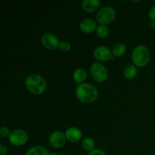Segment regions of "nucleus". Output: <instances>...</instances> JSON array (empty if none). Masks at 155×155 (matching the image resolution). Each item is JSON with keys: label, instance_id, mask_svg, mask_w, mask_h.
Returning <instances> with one entry per match:
<instances>
[{"label": "nucleus", "instance_id": "nucleus-10", "mask_svg": "<svg viewBox=\"0 0 155 155\" xmlns=\"http://www.w3.org/2000/svg\"><path fill=\"white\" fill-rule=\"evenodd\" d=\"M64 134L67 140L69 141L70 142H73V143L78 142L83 138V133L81 130L75 127H71L67 129Z\"/></svg>", "mask_w": 155, "mask_h": 155}, {"label": "nucleus", "instance_id": "nucleus-20", "mask_svg": "<svg viewBox=\"0 0 155 155\" xmlns=\"http://www.w3.org/2000/svg\"><path fill=\"white\" fill-rule=\"evenodd\" d=\"M10 134H11V132L7 127H5V126L1 127V128H0V136H1L2 137V138L9 137Z\"/></svg>", "mask_w": 155, "mask_h": 155}, {"label": "nucleus", "instance_id": "nucleus-5", "mask_svg": "<svg viewBox=\"0 0 155 155\" xmlns=\"http://www.w3.org/2000/svg\"><path fill=\"white\" fill-rule=\"evenodd\" d=\"M91 76L98 83H102L108 78V71L101 62H94L90 67Z\"/></svg>", "mask_w": 155, "mask_h": 155}, {"label": "nucleus", "instance_id": "nucleus-11", "mask_svg": "<svg viewBox=\"0 0 155 155\" xmlns=\"http://www.w3.org/2000/svg\"><path fill=\"white\" fill-rule=\"evenodd\" d=\"M97 21L91 18H84L80 24V28L83 33H90L95 31L97 29Z\"/></svg>", "mask_w": 155, "mask_h": 155}, {"label": "nucleus", "instance_id": "nucleus-4", "mask_svg": "<svg viewBox=\"0 0 155 155\" xmlns=\"http://www.w3.org/2000/svg\"><path fill=\"white\" fill-rule=\"evenodd\" d=\"M95 17H96L97 22L99 23V24L107 25L113 22L114 20L115 19L116 10L112 6H103L101 8L98 9Z\"/></svg>", "mask_w": 155, "mask_h": 155}, {"label": "nucleus", "instance_id": "nucleus-15", "mask_svg": "<svg viewBox=\"0 0 155 155\" xmlns=\"http://www.w3.org/2000/svg\"><path fill=\"white\" fill-rule=\"evenodd\" d=\"M137 67L135 66L134 64H130L126 67L124 70V75L128 80H132L135 78L137 75Z\"/></svg>", "mask_w": 155, "mask_h": 155}, {"label": "nucleus", "instance_id": "nucleus-12", "mask_svg": "<svg viewBox=\"0 0 155 155\" xmlns=\"http://www.w3.org/2000/svg\"><path fill=\"white\" fill-rule=\"evenodd\" d=\"M101 5V2L99 0H83L81 3V7L85 12H94L98 10Z\"/></svg>", "mask_w": 155, "mask_h": 155}, {"label": "nucleus", "instance_id": "nucleus-24", "mask_svg": "<svg viewBox=\"0 0 155 155\" xmlns=\"http://www.w3.org/2000/svg\"><path fill=\"white\" fill-rule=\"evenodd\" d=\"M151 27H152V28H155V21H151Z\"/></svg>", "mask_w": 155, "mask_h": 155}, {"label": "nucleus", "instance_id": "nucleus-9", "mask_svg": "<svg viewBox=\"0 0 155 155\" xmlns=\"http://www.w3.org/2000/svg\"><path fill=\"white\" fill-rule=\"evenodd\" d=\"M93 55L97 61L104 62L110 60L113 54H112V50H110L107 46L99 45L94 49Z\"/></svg>", "mask_w": 155, "mask_h": 155}, {"label": "nucleus", "instance_id": "nucleus-8", "mask_svg": "<svg viewBox=\"0 0 155 155\" xmlns=\"http://www.w3.org/2000/svg\"><path fill=\"white\" fill-rule=\"evenodd\" d=\"M67 142L65 134L61 131H54L50 134L48 142L54 148H63Z\"/></svg>", "mask_w": 155, "mask_h": 155}, {"label": "nucleus", "instance_id": "nucleus-6", "mask_svg": "<svg viewBox=\"0 0 155 155\" xmlns=\"http://www.w3.org/2000/svg\"><path fill=\"white\" fill-rule=\"evenodd\" d=\"M10 144L15 147H20L25 145L28 141V134L23 130H15L11 132L8 137Z\"/></svg>", "mask_w": 155, "mask_h": 155}, {"label": "nucleus", "instance_id": "nucleus-2", "mask_svg": "<svg viewBox=\"0 0 155 155\" xmlns=\"http://www.w3.org/2000/svg\"><path fill=\"white\" fill-rule=\"evenodd\" d=\"M25 86L27 90L34 95H41L46 90L47 83L45 78L38 74H32L27 77Z\"/></svg>", "mask_w": 155, "mask_h": 155}, {"label": "nucleus", "instance_id": "nucleus-17", "mask_svg": "<svg viewBox=\"0 0 155 155\" xmlns=\"http://www.w3.org/2000/svg\"><path fill=\"white\" fill-rule=\"evenodd\" d=\"M82 146L83 149L86 151H92V150L95 149V142L93 139L90 137H86L83 139L82 141Z\"/></svg>", "mask_w": 155, "mask_h": 155}, {"label": "nucleus", "instance_id": "nucleus-1", "mask_svg": "<svg viewBox=\"0 0 155 155\" xmlns=\"http://www.w3.org/2000/svg\"><path fill=\"white\" fill-rule=\"evenodd\" d=\"M75 94L80 101L85 104H90L97 100L98 90L94 85L89 83H83L77 86Z\"/></svg>", "mask_w": 155, "mask_h": 155}, {"label": "nucleus", "instance_id": "nucleus-14", "mask_svg": "<svg viewBox=\"0 0 155 155\" xmlns=\"http://www.w3.org/2000/svg\"><path fill=\"white\" fill-rule=\"evenodd\" d=\"M25 155H51V152L42 145H35L29 148Z\"/></svg>", "mask_w": 155, "mask_h": 155}, {"label": "nucleus", "instance_id": "nucleus-18", "mask_svg": "<svg viewBox=\"0 0 155 155\" xmlns=\"http://www.w3.org/2000/svg\"><path fill=\"white\" fill-rule=\"evenodd\" d=\"M95 32H96L97 36H98L100 39H104V38L107 37V35H108L109 30L107 25L98 24Z\"/></svg>", "mask_w": 155, "mask_h": 155}, {"label": "nucleus", "instance_id": "nucleus-25", "mask_svg": "<svg viewBox=\"0 0 155 155\" xmlns=\"http://www.w3.org/2000/svg\"><path fill=\"white\" fill-rule=\"evenodd\" d=\"M57 155H66L64 154H61V153H60V154H57Z\"/></svg>", "mask_w": 155, "mask_h": 155}, {"label": "nucleus", "instance_id": "nucleus-19", "mask_svg": "<svg viewBox=\"0 0 155 155\" xmlns=\"http://www.w3.org/2000/svg\"><path fill=\"white\" fill-rule=\"evenodd\" d=\"M58 48L61 51H62V52L67 53L71 50V44L68 42H67V41H61V42H60V44H59Z\"/></svg>", "mask_w": 155, "mask_h": 155}, {"label": "nucleus", "instance_id": "nucleus-7", "mask_svg": "<svg viewBox=\"0 0 155 155\" xmlns=\"http://www.w3.org/2000/svg\"><path fill=\"white\" fill-rule=\"evenodd\" d=\"M60 42L58 37L52 33H45L41 37V43L48 50H54L58 48Z\"/></svg>", "mask_w": 155, "mask_h": 155}, {"label": "nucleus", "instance_id": "nucleus-22", "mask_svg": "<svg viewBox=\"0 0 155 155\" xmlns=\"http://www.w3.org/2000/svg\"><path fill=\"white\" fill-rule=\"evenodd\" d=\"M148 17L151 21H155V5L152 6L148 12Z\"/></svg>", "mask_w": 155, "mask_h": 155}, {"label": "nucleus", "instance_id": "nucleus-21", "mask_svg": "<svg viewBox=\"0 0 155 155\" xmlns=\"http://www.w3.org/2000/svg\"><path fill=\"white\" fill-rule=\"evenodd\" d=\"M87 155H107L104 151L101 149H94L92 151L88 152Z\"/></svg>", "mask_w": 155, "mask_h": 155}, {"label": "nucleus", "instance_id": "nucleus-3", "mask_svg": "<svg viewBox=\"0 0 155 155\" xmlns=\"http://www.w3.org/2000/svg\"><path fill=\"white\" fill-rule=\"evenodd\" d=\"M132 61L136 67L143 68L150 61L151 54L148 47L145 45H138L132 51Z\"/></svg>", "mask_w": 155, "mask_h": 155}, {"label": "nucleus", "instance_id": "nucleus-16", "mask_svg": "<svg viewBox=\"0 0 155 155\" xmlns=\"http://www.w3.org/2000/svg\"><path fill=\"white\" fill-rule=\"evenodd\" d=\"M127 51V46L123 42H118L114 45L112 48V54L115 57H120L124 55Z\"/></svg>", "mask_w": 155, "mask_h": 155}, {"label": "nucleus", "instance_id": "nucleus-23", "mask_svg": "<svg viewBox=\"0 0 155 155\" xmlns=\"http://www.w3.org/2000/svg\"><path fill=\"white\" fill-rule=\"evenodd\" d=\"M8 153V148L4 144L0 145V155H5Z\"/></svg>", "mask_w": 155, "mask_h": 155}, {"label": "nucleus", "instance_id": "nucleus-13", "mask_svg": "<svg viewBox=\"0 0 155 155\" xmlns=\"http://www.w3.org/2000/svg\"><path fill=\"white\" fill-rule=\"evenodd\" d=\"M87 78V72L83 68H77L73 73V80L78 84L84 83Z\"/></svg>", "mask_w": 155, "mask_h": 155}]
</instances>
